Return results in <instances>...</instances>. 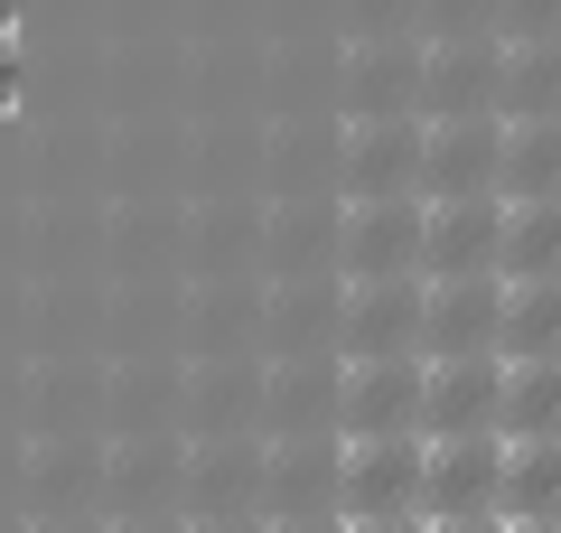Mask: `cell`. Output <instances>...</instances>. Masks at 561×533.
Instances as JSON below:
<instances>
[{
  "instance_id": "cell-1",
  "label": "cell",
  "mask_w": 561,
  "mask_h": 533,
  "mask_svg": "<svg viewBox=\"0 0 561 533\" xmlns=\"http://www.w3.org/2000/svg\"><path fill=\"white\" fill-rule=\"evenodd\" d=\"M421 514H496V431L421 440Z\"/></svg>"
},
{
  "instance_id": "cell-2",
  "label": "cell",
  "mask_w": 561,
  "mask_h": 533,
  "mask_svg": "<svg viewBox=\"0 0 561 533\" xmlns=\"http://www.w3.org/2000/svg\"><path fill=\"white\" fill-rule=\"evenodd\" d=\"M412 431L421 440L496 431V355H431V375L412 394Z\"/></svg>"
},
{
  "instance_id": "cell-3",
  "label": "cell",
  "mask_w": 561,
  "mask_h": 533,
  "mask_svg": "<svg viewBox=\"0 0 561 533\" xmlns=\"http://www.w3.org/2000/svg\"><path fill=\"white\" fill-rule=\"evenodd\" d=\"M346 514H421V440L412 431H356L346 440Z\"/></svg>"
},
{
  "instance_id": "cell-4",
  "label": "cell",
  "mask_w": 561,
  "mask_h": 533,
  "mask_svg": "<svg viewBox=\"0 0 561 533\" xmlns=\"http://www.w3.org/2000/svg\"><path fill=\"white\" fill-rule=\"evenodd\" d=\"M496 440H561V355H496Z\"/></svg>"
},
{
  "instance_id": "cell-5",
  "label": "cell",
  "mask_w": 561,
  "mask_h": 533,
  "mask_svg": "<svg viewBox=\"0 0 561 533\" xmlns=\"http://www.w3.org/2000/svg\"><path fill=\"white\" fill-rule=\"evenodd\" d=\"M421 355H496V272L486 281H431Z\"/></svg>"
},
{
  "instance_id": "cell-6",
  "label": "cell",
  "mask_w": 561,
  "mask_h": 533,
  "mask_svg": "<svg viewBox=\"0 0 561 533\" xmlns=\"http://www.w3.org/2000/svg\"><path fill=\"white\" fill-rule=\"evenodd\" d=\"M561 272V197H496V281Z\"/></svg>"
},
{
  "instance_id": "cell-7",
  "label": "cell",
  "mask_w": 561,
  "mask_h": 533,
  "mask_svg": "<svg viewBox=\"0 0 561 533\" xmlns=\"http://www.w3.org/2000/svg\"><path fill=\"white\" fill-rule=\"evenodd\" d=\"M421 262H431V281H486L496 272V206H440L431 216V235H421Z\"/></svg>"
},
{
  "instance_id": "cell-8",
  "label": "cell",
  "mask_w": 561,
  "mask_h": 533,
  "mask_svg": "<svg viewBox=\"0 0 561 533\" xmlns=\"http://www.w3.org/2000/svg\"><path fill=\"white\" fill-rule=\"evenodd\" d=\"M496 355H561V272L496 281Z\"/></svg>"
},
{
  "instance_id": "cell-9",
  "label": "cell",
  "mask_w": 561,
  "mask_h": 533,
  "mask_svg": "<svg viewBox=\"0 0 561 533\" xmlns=\"http://www.w3.org/2000/svg\"><path fill=\"white\" fill-rule=\"evenodd\" d=\"M496 514H561V440H496Z\"/></svg>"
},
{
  "instance_id": "cell-10",
  "label": "cell",
  "mask_w": 561,
  "mask_h": 533,
  "mask_svg": "<svg viewBox=\"0 0 561 533\" xmlns=\"http://www.w3.org/2000/svg\"><path fill=\"white\" fill-rule=\"evenodd\" d=\"M496 197H561V113L515 122L496 150Z\"/></svg>"
},
{
  "instance_id": "cell-11",
  "label": "cell",
  "mask_w": 561,
  "mask_h": 533,
  "mask_svg": "<svg viewBox=\"0 0 561 533\" xmlns=\"http://www.w3.org/2000/svg\"><path fill=\"white\" fill-rule=\"evenodd\" d=\"M412 394H421V375H375L365 365L356 375V431H412Z\"/></svg>"
},
{
  "instance_id": "cell-12",
  "label": "cell",
  "mask_w": 561,
  "mask_h": 533,
  "mask_svg": "<svg viewBox=\"0 0 561 533\" xmlns=\"http://www.w3.org/2000/svg\"><path fill=\"white\" fill-rule=\"evenodd\" d=\"M421 533H496V514H421Z\"/></svg>"
},
{
  "instance_id": "cell-13",
  "label": "cell",
  "mask_w": 561,
  "mask_h": 533,
  "mask_svg": "<svg viewBox=\"0 0 561 533\" xmlns=\"http://www.w3.org/2000/svg\"><path fill=\"white\" fill-rule=\"evenodd\" d=\"M346 533H421V514H346Z\"/></svg>"
},
{
  "instance_id": "cell-14",
  "label": "cell",
  "mask_w": 561,
  "mask_h": 533,
  "mask_svg": "<svg viewBox=\"0 0 561 533\" xmlns=\"http://www.w3.org/2000/svg\"><path fill=\"white\" fill-rule=\"evenodd\" d=\"M20 103V38H0V113Z\"/></svg>"
},
{
  "instance_id": "cell-15",
  "label": "cell",
  "mask_w": 561,
  "mask_h": 533,
  "mask_svg": "<svg viewBox=\"0 0 561 533\" xmlns=\"http://www.w3.org/2000/svg\"><path fill=\"white\" fill-rule=\"evenodd\" d=\"M496 533H561V514H496Z\"/></svg>"
},
{
  "instance_id": "cell-16",
  "label": "cell",
  "mask_w": 561,
  "mask_h": 533,
  "mask_svg": "<svg viewBox=\"0 0 561 533\" xmlns=\"http://www.w3.org/2000/svg\"><path fill=\"white\" fill-rule=\"evenodd\" d=\"M0 38H20V0H0Z\"/></svg>"
}]
</instances>
